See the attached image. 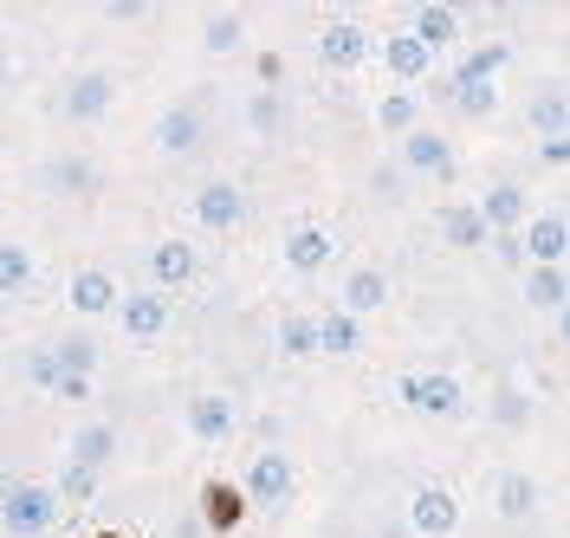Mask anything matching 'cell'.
Segmentation results:
<instances>
[{"label": "cell", "instance_id": "1", "mask_svg": "<svg viewBox=\"0 0 570 538\" xmlns=\"http://www.w3.org/2000/svg\"><path fill=\"white\" fill-rule=\"evenodd\" d=\"M59 512H66V500L52 493V487H7V500H0V526L13 538H52V526H59Z\"/></svg>", "mask_w": 570, "mask_h": 538}, {"label": "cell", "instance_id": "2", "mask_svg": "<svg viewBox=\"0 0 570 538\" xmlns=\"http://www.w3.org/2000/svg\"><path fill=\"white\" fill-rule=\"evenodd\" d=\"M247 506H266V512H285L292 506V493H298V467H292V454L285 448H259L247 461Z\"/></svg>", "mask_w": 570, "mask_h": 538}, {"label": "cell", "instance_id": "3", "mask_svg": "<svg viewBox=\"0 0 570 538\" xmlns=\"http://www.w3.org/2000/svg\"><path fill=\"white\" fill-rule=\"evenodd\" d=\"M395 402H402V409H415V415H434V422H448V415H461V409H466L461 376H448V370L402 376V383H395Z\"/></svg>", "mask_w": 570, "mask_h": 538}, {"label": "cell", "instance_id": "4", "mask_svg": "<svg viewBox=\"0 0 570 538\" xmlns=\"http://www.w3.org/2000/svg\"><path fill=\"white\" fill-rule=\"evenodd\" d=\"M409 526L422 538H454L461 532V500L428 480V487H415V500H409Z\"/></svg>", "mask_w": 570, "mask_h": 538}, {"label": "cell", "instance_id": "5", "mask_svg": "<svg viewBox=\"0 0 570 538\" xmlns=\"http://www.w3.org/2000/svg\"><path fill=\"white\" fill-rule=\"evenodd\" d=\"M473 208H480V221H487V234H525V221H532V195H525L519 182H499V188H487Z\"/></svg>", "mask_w": 570, "mask_h": 538}, {"label": "cell", "instance_id": "6", "mask_svg": "<svg viewBox=\"0 0 570 538\" xmlns=\"http://www.w3.org/2000/svg\"><path fill=\"white\" fill-rule=\"evenodd\" d=\"M195 221H202L208 234H234V227L247 221V195H240L234 182H202V188H195Z\"/></svg>", "mask_w": 570, "mask_h": 538}, {"label": "cell", "instance_id": "7", "mask_svg": "<svg viewBox=\"0 0 570 538\" xmlns=\"http://www.w3.org/2000/svg\"><path fill=\"white\" fill-rule=\"evenodd\" d=\"M202 273V253L188 247V241H149V280H156V292H181L188 280Z\"/></svg>", "mask_w": 570, "mask_h": 538}, {"label": "cell", "instance_id": "8", "mask_svg": "<svg viewBox=\"0 0 570 538\" xmlns=\"http://www.w3.org/2000/svg\"><path fill=\"white\" fill-rule=\"evenodd\" d=\"M370 52H376V39L363 33L356 20H331V27L318 33V59L331 66V72H356Z\"/></svg>", "mask_w": 570, "mask_h": 538}, {"label": "cell", "instance_id": "9", "mask_svg": "<svg viewBox=\"0 0 570 538\" xmlns=\"http://www.w3.org/2000/svg\"><path fill=\"white\" fill-rule=\"evenodd\" d=\"M66 299H71V312H78V319H105V312L124 305V292H117V280H110L105 266H78V273H71V286H66Z\"/></svg>", "mask_w": 570, "mask_h": 538}, {"label": "cell", "instance_id": "10", "mask_svg": "<svg viewBox=\"0 0 570 538\" xmlns=\"http://www.w3.org/2000/svg\"><path fill=\"white\" fill-rule=\"evenodd\" d=\"M117 324H124V338H142V344H149V338H163V331H169V292H130V299H124V305H117Z\"/></svg>", "mask_w": 570, "mask_h": 538}, {"label": "cell", "instance_id": "11", "mask_svg": "<svg viewBox=\"0 0 570 538\" xmlns=\"http://www.w3.org/2000/svg\"><path fill=\"white\" fill-rule=\"evenodd\" d=\"M110 105H117V78L110 72H78L66 85V117L71 124H98Z\"/></svg>", "mask_w": 570, "mask_h": 538}, {"label": "cell", "instance_id": "12", "mask_svg": "<svg viewBox=\"0 0 570 538\" xmlns=\"http://www.w3.org/2000/svg\"><path fill=\"white\" fill-rule=\"evenodd\" d=\"M234 429H240V409H234V395L202 390L195 402H188V434H195V441H227Z\"/></svg>", "mask_w": 570, "mask_h": 538}, {"label": "cell", "instance_id": "13", "mask_svg": "<svg viewBox=\"0 0 570 538\" xmlns=\"http://www.w3.org/2000/svg\"><path fill=\"white\" fill-rule=\"evenodd\" d=\"M538 500H544V487H538L525 467H505V473H493V512H499V519H532Z\"/></svg>", "mask_w": 570, "mask_h": 538}, {"label": "cell", "instance_id": "14", "mask_svg": "<svg viewBox=\"0 0 570 538\" xmlns=\"http://www.w3.org/2000/svg\"><path fill=\"white\" fill-rule=\"evenodd\" d=\"M519 241H525V260H532V266H564V253H570V221H564V215H532Z\"/></svg>", "mask_w": 570, "mask_h": 538}, {"label": "cell", "instance_id": "15", "mask_svg": "<svg viewBox=\"0 0 570 538\" xmlns=\"http://www.w3.org/2000/svg\"><path fill=\"white\" fill-rule=\"evenodd\" d=\"M505 66H512V46H505V39H487V46H466L461 59H454L448 85H499Z\"/></svg>", "mask_w": 570, "mask_h": 538}, {"label": "cell", "instance_id": "16", "mask_svg": "<svg viewBox=\"0 0 570 538\" xmlns=\"http://www.w3.org/2000/svg\"><path fill=\"white\" fill-rule=\"evenodd\" d=\"M376 59H383V66H390V78H402V85L428 78V66H434V52H428L409 27H402V33H390V39H376Z\"/></svg>", "mask_w": 570, "mask_h": 538}, {"label": "cell", "instance_id": "17", "mask_svg": "<svg viewBox=\"0 0 570 538\" xmlns=\"http://www.w3.org/2000/svg\"><path fill=\"white\" fill-rule=\"evenodd\" d=\"M402 163H409V169H422V176H454V144H448L441 130L415 124V130L402 137Z\"/></svg>", "mask_w": 570, "mask_h": 538}, {"label": "cell", "instance_id": "18", "mask_svg": "<svg viewBox=\"0 0 570 538\" xmlns=\"http://www.w3.org/2000/svg\"><path fill=\"white\" fill-rule=\"evenodd\" d=\"M149 137H156L163 156H188V149H202V110H195V105H169L163 117H156V130H149Z\"/></svg>", "mask_w": 570, "mask_h": 538}, {"label": "cell", "instance_id": "19", "mask_svg": "<svg viewBox=\"0 0 570 538\" xmlns=\"http://www.w3.org/2000/svg\"><path fill=\"white\" fill-rule=\"evenodd\" d=\"M383 305H390V273H376V266H356L337 292V312H351V319H370Z\"/></svg>", "mask_w": 570, "mask_h": 538}, {"label": "cell", "instance_id": "20", "mask_svg": "<svg viewBox=\"0 0 570 538\" xmlns=\"http://www.w3.org/2000/svg\"><path fill=\"white\" fill-rule=\"evenodd\" d=\"M331 260H337V241H331L324 227H292V234H285V266H292V273H324Z\"/></svg>", "mask_w": 570, "mask_h": 538}, {"label": "cell", "instance_id": "21", "mask_svg": "<svg viewBox=\"0 0 570 538\" xmlns=\"http://www.w3.org/2000/svg\"><path fill=\"white\" fill-rule=\"evenodd\" d=\"M441 241H448V247H461V253L493 247V234H487V221H480L473 202H448V208H441Z\"/></svg>", "mask_w": 570, "mask_h": 538}, {"label": "cell", "instance_id": "22", "mask_svg": "<svg viewBox=\"0 0 570 538\" xmlns=\"http://www.w3.org/2000/svg\"><path fill=\"white\" fill-rule=\"evenodd\" d=\"M519 299H525L532 312H564V305H570V273H564V266H525Z\"/></svg>", "mask_w": 570, "mask_h": 538}, {"label": "cell", "instance_id": "23", "mask_svg": "<svg viewBox=\"0 0 570 538\" xmlns=\"http://www.w3.org/2000/svg\"><path fill=\"white\" fill-rule=\"evenodd\" d=\"M409 33L422 39L428 52H448V46L461 39V13H454V7H441V0H428V7H415V20H409Z\"/></svg>", "mask_w": 570, "mask_h": 538}, {"label": "cell", "instance_id": "24", "mask_svg": "<svg viewBox=\"0 0 570 538\" xmlns=\"http://www.w3.org/2000/svg\"><path fill=\"white\" fill-rule=\"evenodd\" d=\"M363 351V324L351 312H324L318 319V358H356Z\"/></svg>", "mask_w": 570, "mask_h": 538}, {"label": "cell", "instance_id": "25", "mask_svg": "<svg viewBox=\"0 0 570 538\" xmlns=\"http://www.w3.org/2000/svg\"><path fill=\"white\" fill-rule=\"evenodd\" d=\"M110 454H117V429H110V422H85V429L71 434V461H78V467H91V473H98Z\"/></svg>", "mask_w": 570, "mask_h": 538}, {"label": "cell", "instance_id": "26", "mask_svg": "<svg viewBox=\"0 0 570 538\" xmlns=\"http://www.w3.org/2000/svg\"><path fill=\"white\" fill-rule=\"evenodd\" d=\"M525 117H532L538 144H551V137H570V98H558V91H538L532 105H525Z\"/></svg>", "mask_w": 570, "mask_h": 538}, {"label": "cell", "instance_id": "27", "mask_svg": "<svg viewBox=\"0 0 570 538\" xmlns=\"http://www.w3.org/2000/svg\"><path fill=\"white\" fill-rule=\"evenodd\" d=\"M240 46H247V20H240V13H208V20H202V52L227 59V52H240Z\"/></svg>", "mask_w": 570, "mask_h": 538}, {"label": "cell", "instance_id": "28", "mask_svg": "<svg viewBox=\"0 0 570 538\" xmlns=\"http://www.w3.org/2000/svg\"><path fill=\"white\" fill-rule=\"evenodd\" d=\"M202 506H208L214 532H234V526L247 519V493H240V487H227V480H214L208 493H202Z\"/></svg>", "mask_w": 570, "mask_h": 538}, {"label": "cell", "instance_id": "29", "mask_svg": "<svg viewBox=\"0 0 570 538\" xmlns=\"http://www.w3.org/2000/svg\"><path fill=\"white\" fill-rule=\"evenodd\" d=\"M33 253L20 247V241H0V299H13V292H27L33 286Z\"/></svg>", "mask_w": 570, "mask_h": 538}, {"label": "cell", "instance_id": "30", "mask_svg": "<svg viewBox=\"0 0 570 538\" xmlns=\"http://www.w3.org/2000/svg\"><path fill=\"white\" fill-rule=\"evenodd\" d=\"M279 351L285 358H318V319H312V312H285L279 319Z\"/></svg>", "mask_w": 570, "mask_h": 538}, {"label": "cell", "instance_id": "31", "mask_svg": "<svg viewBox=\"0 0 570 538\" xmlns=\"http://www.w3.org/2000/svg\"><path fill=\"white\" fill-rule=\"evenodd\" d=\"M415 117H422L415 91H383V98H376V124H383L390 137H409V130H415Z\"/></svg>", "mask_w": 570, "mask_h": 538}, {"label": "cell", "instance_id": "32", "mask_svg": "<svg viewBox=\"0 0 570 538\" xmlns=\"http://www.w3.org/2000/svg\"><path fill=\"white\" fill-rule=\"evenodd\" d=\"M441 98H454V110H461L466 124H487L499 110V85H448Z\"/></svg>", "mask_w": 570, "mask_h": 538}, {"label": "cell", "instance_id": "33", "mask_svg": "<svg viewBox=\"0 0 570 538\" xmlns=\"http://www.w3.org/2000/svg\"><path fill=\"white\" fill-rule=\"evenodd\" d=\"M247 124L259 130V137H279L285 130V98L279 91H253L247 98Z\"/></svg>", "mask_w": 570, "mask_h": 538}, {"label": "cell", "instance_id": "34", "mask_svg": "<svg viewBox=\"0 0 570 538\" xmlns=\"http://www.w3.org/2000/svg\"><path fill=\"white\" fill-rule=\"evenodd\" d=\"M52 351H59V370H66V376H91V370H98V344H91V338H59Z\"/></svg>", "mask_w": 570, "mask_h": 538}, {"label": "cell", "instance_id": "35", "mask_svg": "<svg viewBox=\"0 0 570 538\" xmlns=\"http://www.w3.org/2000/svg\"><path fill=\"white\" fill-rule=\"evenodd\" d=\"M66 506H91V493H98V473L91 467H78V461H66V473H59V487H52Z\"/></svg>", "mask_w": 570, "mask_h": 538}, {"label": "cell", "instance_id": "36", "mask_svg": "<svg viewBox=\"0 0 570 538\" xmlns=\"http://www.w3.org/2000/svg\"><path fill=\"white\" fill-rule=\"evenodd\" d=\"M59 376H66V370H59V351H52V344H33V351H27V383H33V390H59Z\"/></svg>", "mask_w": 570, "mask_h": 538}, {"label": "cell", "instance_id": "37", "mask_svg": "<svg viewBox=\"0 0 570 538\" xmlns=\"http://www.w3.org/2000/svg\"><path fill=\"white\" fill-rule=\"evenodd\" d=\"M493 415H499V422H505V429H519V422L532 415V402H525V395H519V390H505V395H499V402H493Z\"/></svg>", "mask_w": 570, "mask_h": 538}, {"label": "cell", "instance_id": "38", "mask_svg": "<svg viewBox=\"0 0 570 538\" xmlns=\"http://www.w3.org/2000/svg\"><path fill=\"white\" fill-rule=\"evenodd\" d=\"M538 163H544V169H570V137H551V144H538Z\"/></svg>", "mask_w": 570, "mask_h": 538}, {"label": "cell", "instance_id": "39", "mask_svg": "<svg viewBox=\"0 0 570 538\" xmlns=\"http://www.w3.org/2000/svg\"><path fill=\"white\" fill-rule=\"evenodd\" d=\"M59 402H91V376H59Z\"/></svg>", "mask_w": 570, "mask_h": 538}, {"label": "cell", "instance_id": "40", "mask_svg": "<svg viewBox=\"0 0 570 538\" xmlns=\"http://www.w3.org/2000/svg\"><path fill=\"white\" fill-rule=\"evenodd\" d=\"M493 253L505 266H519V260H525V241H519V234H493Z\"/></svg>", "mask_w": 570, "mask_h": 538}, {"label": "cell", "instance_id": "41", "mask_svg": "<svg viewBox=\"0 0 570 538\" xmlns=\"http://www.w3.org/2000/svg\"><path fill=\"white\" fill-rule=\"evenodd\" d=\"M558 338H564V344H570V305H564V312H558Z\"/></svg>", "mask_w": 570, "mask_h": 538}, {"label": "cell", "instance_id": "42", "mask_svg": "<svg viewBox=\"0 0 570 538\" xmlns=\"http://www.w3.org/2000/svg\"><path fill=\"white\" fill-rule=\"evenodd\" d=\"M105 538H117V532H105Z\"/></svg>", "mask_w": 570, "mask_h": 538}]
</instances>
